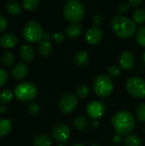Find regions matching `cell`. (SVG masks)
<instances>
[{
  "label": "cell",
  "instance_id": "cell-20",
  "mask_svg": "<svg viewBox=\"0 0 145 146\" xmlns=\"http://www.w3.org/2000/svg\"><path fill=\"white\" fill-rule=\"evenodd\" d=\"M11 131V121L7 119H0V138L6 137Z\"/></svg>",
  "mask_w": 145,
  "mask_h": 146
},
{
  "label": "cell",
  "instance_id": "cell-21",
  "mask_svg": "<svg viewBox=\"0 0 145 146\" xmlns=\"http://www.w3.org/2000/svg\"><path fill=\"white\" fill-rule=\"evenodd\" d=\"M88 59H89L88 53L86 51H85V50L79 51L74 56V62H75L76 65H78L79 67L85 66L87 63Z\"/></svg>",
  "mask_w": 145,
  "mask_h": 146
},
{
  "label": "cell",
  "instance_id": "cell-6",
  "mask_svg": "<svg viewBox=\"0 0 145 146\" xmlns=\"http://www.w3.org/2000/svg\"><path fill=\"white\" fill-rule=\"evenodd\" d=\"M114 91V83L109 75L101 74L94 81V92L100 98H107Z\"/></svg>",
  "mask_w": 145,
  "mask_h": 146
},
{
  "label": "cell",
  "instance_id": "cell-35",
  "mask_svg": "<svg viewBox=\"0 0 145 146\" xmlns=\"http://www.w3.org/2000/svg\"><path fill=\"white\" fill-rule=\"evenodd\" d=\"M7 27H8L7 19L4 16L0 15V33L5 31L7 29Z\"/></svg>",
  "mask_w": 145,
  "mask_h": 146
},
{
  "label": "cell",
  "instance_id": "cell-34",
  "mask_svg": "<svg viewBox=\"0 0 145 146\" xmlns=\"http://www.w3.org/2000/svg\"><path fill=\"white\" fill-rule=\"evenodd\" d=\"M52 38L53 40L56 42V43H61L64 40L65 38V35L62 33H60V32H57V33H55L52 36Z\"/></svg>",
  "mask_w": 145,
  "mask_h": 146
},
{
  "label": "cell",
  "instance_id": "cell-24",
  "mask_svg": "<svg viewBox=\"0 0 145 146\" xmlns=\"http://www.w3.org/2000/svg\"><path fill=\"white\" fill-rule=\"evenodd\" d=\"M15 59V58L14 53L11 52V51H7V52H5V53L3 55L1 61H2V63H3V65H5V66H7V67H10V66L14 63Z\"/></svg>",
  "mask_w": 145,
  "mask_h": 146
},
{
  "label": "cell",
  "instance_id": "cell-8",
  "mask_svg": "<svg viewBox=\"0 0 145 146\" xmlns=\"http://www.w3.org/2000/svg\"><path fill=\"white\" fill-rule=\"evenodd\" d=\"M78 105L77 97L72 93H66L64 94L60 101H59V107L62 112L65 114H69L74 110V109Z\"/></svg>",
  "mask_w": 145,
  "mask_h": 146
},
{
  "label": "cell",
  "instance_id": "cell-19",
  "mask_svg": "<svg viewBox=\"0 0 145 146\" xmlns=\"http://www.w3.org/2000/svg\"><path fill=\"white\" fill-rule=\"evenodd\" d=\"M6 8H7L8 12L13 15H20L22 10L21 5L18 2H15V1H9L6 4Z\"/></svg>",
  "mask_w": 145,
  "mask_h": 146
},
{
  "label": "cell",
  "instance_id": "cell-26",
  "mask_svg": "<svg viewBox=\"0 0 145 146\" xmlns=\"http://www.w3.org/2000/svg\"><path fill=\"white\" fill-rule=\"evenodd\" d=\"M39 5L38 0H23L22 1V6L28 11H33L35 10Z\"/></svg>",
  "mask_w": 145,
  "mask_h": 146
},
{
  "label": "cell",
  "instance_id": "cell-42",
  "mask_svg": "<svg viewBox=\"0 0 145 146\" xmlns=\"http://www.w3.org/2000/svg\"><path fill=\"white\" fill-rule=\"evenodd\" d=\"M73 146H86L84 144H82V143H76V144H74Z\"/></svg>",
  "mask_w": 145,
  "mask_h": 146
},
{
  "label": "cell",
  "instance_id": "cell-32",
  "mask_svg": "<svg viewBox=\"0 0 145 146\" xmlns=\"http://www.w3.org/2000/svg\"><path fill=\"white\" fill-rule=\"evenodd\" d=\"M9 80V74L4 68H0V87L3 86Z\"/></svg>",
  "mask_w": 145,
  "mask_h": 146
},
{
  "label": "cell",
  "instance_id": "cell-1",
  "mask_svg": "<svg viewBox=\"0 0 145 146\" xmlns=\"http://www.w3.org/2000/svg\"><path fill=\"white\" fill-rule=\"evenodd\" d=\"M112 125L117 134L130 135L135 129L136 122L132 114L126 110H121L112 117Z\"/></svg>",
  "mask_w": 145,
  "mask_h": 146
},
{
  "label": "cell",
  "instance_id": "cell-13",
  "mask_svg": "<svg viewBox=\"0 0 145 146\" xmlns=\"http://www.w3.org/2000/svg\"><path fill=\"white\" fill-rule=\"evenodd\" d=\"M18 43L17 36L13 33H8L3 34L0 37V44L4 49H11L14 48Z\"/></svg>",
  "mask_w": 145,
  "mask_h": 146
},
{
  "label": "cell",
  "instance_id": "cell-37",
  "mask_svg": "<svg viewBox=\"0 0 145 146\" xmlns=\"http://www.w3.org/2000/svg\"><path fill=\"white\" fill-rule=\"evenodd\" d=\"M129 9H130V6L128 3H121L120 6H119V11L121 13V14H126L129 11Z\"/></svg>",
  "mask_w": 145,
  "mask_h": 146
},
{
  "label": "cell",
  "instance_id": "cell-18",
  "mask_svg": "<svg viewBox=\"0 0 145 146\" xmlns=\"http://www.w3.org/2000/svg\"><path fill=\"white\" fill-rule=\"evenodd\" d=\"M33 146H50L51 139L46 134H38L32 141Z\"/></svg>",
  "mask_w": 145,
  "mask_h": 146
},
{
  "label": "cell",
  "instance_id": "cell-2",
  "mask_svg": "<svg viewBox=\"0 0 145 146\" xmlns=\"http://www.w3.org/2000/svg\"><path fill=\"white\" fill-rule=\"evenodd\" d=\"M110 26L113 32L121 38H131L137 29V25L134 21L124 15L115 16L111 20Z\"/></svg>",
  "mask_w": 145,
  "mask_h": 146
},
{
  "label": "cell",
  "instance_id": "cell-4",
  "mask_svg": "<svg viewBox=\"0 0 145 146\" xmlns=\"http://www.w3.org/2000/svg\"><path fill=\"white\" fill-rule=\"evenodd\" d=\"M44 34L41 25L34 20L27 21L23 27L24 38L29 43L35 44L38 41H42Z\"/></svg>",
  "mask_w": 145,
  "mask_h": 146
},
{
  "label": "cell",
  "instance_id": "cell-25",
  "mask_svg": "<svg viewBox=\"0 0 145 146\" xmlns=\"http://www.w3.org/2000/svg\"><path fill=\"white\" fill-rule=\"evenodd\" d=\"M133 21L135 23L142 24L145 22V9H138L133 13Z\"/></svg>",
  "mask_w": 145,
  "mask_h": 146
},
{
  "label": "cell",
  "instance_id": "cell-27",
  "mask_svg": "<svg viewBox=\"0 0 145 146\" xmlns=\"http://www.w3.org/2000/svg\"><path fill=\"white\" fill-rule=\"evenodd\" d=\"M13 98V93L9 90H3L0 93V103L3 104H8Z\"/></svg>",
  "mask_w": 145,
  "mask_h": 146
},
{
  "label": "cell",
  "instance_id": "cell-3",
  "mask_svg": "<svg viewBox=\"0 0 145 146\" xmlns=\"http://www.w3.org/2000/svg\"><path fill=\"white\" fill-rule=\"evenodd\" d=\"M62 11L67 21L72 23H78L84 16L85 9L81 2L78 0H70L65 3Z\"/></svg>",
  "mask_w": 145,
  "mask_h": 146
},
{
  "label": "cell",
  "instance_id": "cell-17",
  "mask_svg": "<svg viewBox=\"0 0 145 146\" xmlns=\"http://www.w3.org/2000/svg\"><path fill=\"white\" fill-rule=\"evenodd\" d=\"M53 50V47L52 44H50V41H45V40H42L38 45V53L44 56V57H47L49 56Z\"/></svg>",
  "mask_w": 145,
  "mask_h": 146
},
{
  "label": "cell",
  "instance_id": "cell-9",
  "mask_svg": "<svg viewBox=\"0 0 145 146\" xmlns=\"http://www.w3.org/2000/svg\"><path fill=\"white\" fill-rule=\"evenodd\" d=\"M71 134L70 127L66 124H59L55 127L51 132L52 138L55 141L60 144L66 143Z\"/></svg>",
  "mask_w": 145,
  "mask_h": 146
},
{
  "label": "cell",
  "instance_id": "cell-41",
  "mask_svg": "<svg viewBox=\"0 0 145 146\" xmlns=\"http://www.w3.org/2000/svg\"><path fill=\"white\" fill-rule=\"evenodd\" d=\"M7 111V108L6 107H0V112L3 113V112H6Z\"/></svg>",
  "mask_w": 145,
  "mask_h": 146
},
{
  "label": "cell",
  "instance_id": "cell-38",
  "mask_svg": "<svg viewBox=\"0 0 145 146\" xmlns=\"http://www.w3.org/2000/svg\"><path fill=\"white\" fill-rule=\"evenodd\" d=\"M142 3H143L142 0H129L128 1L129 6H132V7H138Z\"/></svg>",
  "mask_w": 145,
  "mask_h": 146
},
{
  "label": "cell",
  "instance_id": "cell-31",
  "mask_svg": "<svg viewBox=\"0 0 145 146\" xmlns=\"http://www.w3.org/2000/svg\"><path fill=\"white\" fill-rule=\"evenodd\" d=\"M39 105L36 103H32L28 106V112L32 116H36L39 113Z\"/></svg>",
  "mask_w": 145,
  "mask_h": 146
},
{
  "label": "cell",
  "instance_id": "cell-11",
  "mask_svg": "<svg viewBox=\"0 0 145 146\" xmlns=\"http://www.w3.org/2000/svg\"><path fill=\"white\" fill-rule=\"evenodd\" d=\"M119 64L124 70H131L135 65V57L130 51H124L119 56Z\"/></svg>",
  "mask_w": 145,
  "mask_h": 146
},
{
  "label": "cell",
  "instance_id": "cell-29",
  "mask_svg": "<svg viewBox=\"0 0 145 146\" xmlns=\"http://www.w3.org/2000/svg\"><path fill=\"white\" fill-rule=\"evenodd\" d=\"M89 94V88L86 86H79L76 88V96L79 98H85Z\"/></svg>",
  "mask_w": 145,
  "mask_h": 146
},
{
  "label": "cell",
  "instance_id": "cell-14",
  "mask_svg": "<svg viewBox=\"0 0 145 146\" xmlns=\"http://www.w3.org/2000/svg\"><path fill=\"white\" fill-rule=\"evenodd\" d=\"M27 73H28V68L26 65L22 62H19L13 67L11 71V75L15 80H21L27 75Z\"/></svg>",
  "mask_w": 145,
  "mask_h": 146
},
{
  "label": "cell",
  "instance_id": "cell-39",
  "mask_svg": "<svg viewBox=\"0 0 145 146\" xmlns=\"http://www.w3.org/2000/svg\"><path fill=\"white\" fill-rule=\"evenodd\" d=\"M121 142V137L120 134H115L114 137H113V143L115 145H118Z\"/></svg>",
  "mask_w": 145,
  "mask_h": 146
},
{
  "label": "cell",
  "instance_id": "cell-16",
  "mask_svg": "<svg viewBox=\"0 0 145 146\" xmlns=\"http://www.w3.org/2000/svg\"><path fill=\"white\" fill-rule=\"evenodd\" d=\"M20 56H21V58L24 62H30L34 58V56H35L34 50L32 49V47L31 45L24 44L21 46V48L20 50Z\"/></svg>",
  "mask_w": 145,
  "mask_h": 146
},
{
  "label": "cell",
  "instance_id": "cell-46",
  "mask_svg": "<svg viewBox=\"0 0 145 146\" xmlns=\"http://www.w3.org/2000/svg\"><path fill=\"white\" fill-rule=\"evenodd\" d=\"M58 146H65V145H59Z\"/></svg>",
  "mask_w": 145,
  "mask_h": 146
},
{
  "label": "cell",
  "instance_id": "cell-23",
  "mask_svg": "<svg viewBox=\"0 0 145 146\" xmlns=\"http://www.w3.org/2000/svg\"><path fill=\"white\" fill-rule=\"evenodd\" d=\"M124 144L126 146H141L142 140L136 135H127L124 140Z\"/></svg>",
  "mask_w": 145,
  "mask_h": 146
},
{
  "label": "cell",
  "instance_id": "cell-44",
  "mask_svg": "<svg viewBox=\"0 0 145 146\" xmlns=\"http://www.w3.org/2000/svg\"><path fill=\"white\" fill-rule=\"evenodd\" d=\"M143 61H144V62L145 63V51L144 53V55H143Z\"/></svg>",
  "mask_w": 145,
  "mask_h": 146
},
{
  "label": "cell",
  "instance_id": "cell-36",
  "mask_svg": "<svg viewBox=\"0 0 145 146\" xmlns=\"http://www.w3.org/2000/svg\"><path fill=\"white\" fill-rule=\"evenodd\" d=\"M92 21H93V23L97 26H99L102 22H103V16L100 15V14H96L93 15V18H92Z\"/></svg>",
  "mask_w": 145,
  "mask_h": 146
},
{
  "label": "cell",
  "instance_id": "cell-45",
  "mask_svg": "<svg viewBox=\"0 0 145 146\" xmlns=\"http://www.w3.org/2000/svg\"><path fill=\"white\" fill-rule=\"evenodd\" d=\"M91 146H98V145H97L96 143H93V144H92V145H91Z\"/></svg>",
  "mask_w": 145,
  "mask_h": 146
},
{
  "label": "cell",
  "instance_id": "cell-43",
  "mask_svg": "<svg viewBox=\"0 0 145 146\" xmlns=\"http://www.w3.org/2000/svg\"><path fill=\"white\" fill-rule=\"evenodd\" d=\"M93 126H94V127L98 126V121H95L93 122Z\"/></svg>",
  "mask_w": 145,
  "mask_h": 146
},
{
  "label": "cell",
  "instance_id": "cell-30",
  "mask_svg": "<svg viewBox=\"0 0 145 146\" xmlns=\"http://www.w3.org/2000/svg\"><path fill=\"white\" fill-rule=\"evenodd\" d=\"M136 115L138 120L141 121H145V104H142L138 106L136 110Z\"/></svg>",
  "mask_w": 145,
  "mask_h": 146
},
{
  "label": "cell",
  "instance_id": "cell-28",
  "mask_svg": "<svg viewBox=\"0 0 145 146\" xmlns=\"http://www.w3.org/2000/svg\"><path fill=\"white\" fill-rule=\"evenodd\" d=\"M136 38L138 43L141 46L145 47V27H141L138 29V32L136 33Z\"/></svg>",
  "mask_w": 145,
  "mask_h": 146
},
{
  "label": "cell",
  "instance_id": "cell-40",
  "mask_svg": "<svg viewBox=\"0 0 145 146\" xmlns=\"http://www.w3.org/2000/svg\"><path fill=\"white\" fill-rule=\"evenodd\" d=\"M50 34L49 33H45L44 34V37H43V39L42 40H45V41H50Z\"/></svg>",
  "mask_w": 145,
  "mask_h": 146
},
{
  "label": "cell",
  "instance_id": "cell-12",
  "mask_svg": "<svg viewBox=\"0 0 145 146\" xmlns=\"http://www.w3.org/2000/svg\"><path fill=\"white\" fill-rule=\"evenodd\" d=\"M103 38V32L97 27H90L85 33V39L90 44H97L100 43Z\"/></svg>",
  "mask_w": 145,
  "mask_h": 146
},
{
  "label": "cell",
  "instance_id": "cell-15",
  "mask_svg": "<svg viewBox=\"0 0 145 146\" xmlns=\"http://www.w3.org/2000/svg\"><path fill=\"white\" fill-rule=\"evenodd\" d=\"M82 26L79 23H71L68 26L65 34L68 38L74 39L80 36V34L82 33Z\"/></svg>",
  "mask_w": 145,
  "mask_h": 146
},
{
  "label": "cell",
  "instance_id": "cell-22",
  "mask_svg": "<svg viewBox=\"0 0 145 146\" xmlns=\"http://www.w3.org/2000/svg\"><path fill=\"white\" fill-rule=\"evenodd\" d=\"M88 125H89L88 119L82 115H79L73 121V126L79 131H82V130L85 129L88 127Z\"/></svg>",
  "mask_w": 145,
  "mask_h": 146
},
{
  "label": "cell",
  "instance_id": "cell-7",
  "mask_svg": "<svg viewBox=\"0 0 145 146\" xmlns=\"http://www.w3.org/2000/svg\"><path fill=\"white\" fill-rule=\"evenodd\" d=\"M127 92L134 98H145V81L141 78L132 77L128 79L126 85Z\"/></svg>",
  "mask_w": 145,
  "mask_h": 146
},
{
  "label": "cell",
  "instance_id": "cell-5",
  "mask_svg": "<svg viewBox=\"0 0 145 146\" xmlns=\"http://www.w3.org/2000/svg\"><path fill=\"white\" fill-rule=\"evenodd\" d=\"M37 87L29 81L21 82L15 88V96L21 102H30L37 97Z\"/></svg>",
  "mask_w": 145,
  "mask_h": 146
},
{
  "label": "cell",
  "instance_id": "cell-10",
  "mask_svg": "<svg viewBox=\"0 0 145 146\" xmlns=\"http://www.w3.org/2000/svg\"><path fill=\"white\" fill-rule=\"evenodd\" d=\"M86 112L91 118L97 120L105 113V105L101 101H92L87 105Z\"/></svg>",
  "mask_w": 145,
  "mask_h": 146
},
{
  "label": "cell",
  "instance_id": "cell-33",
  "mask_svg": "<svg viewBox=\"0 0 145 146\" xmlns=\"http://www.w3.org/2000/svg\"><path fill=\"white\" fill-rule=\"evenodd\" d=\"M108 73H109V77H117L120 75L121 74V70L120 68L117 67V66H110L108 69Z\"/></svg>",
  "mask_w": 145,
  "mask_h": 146
}]
</instances>
